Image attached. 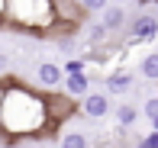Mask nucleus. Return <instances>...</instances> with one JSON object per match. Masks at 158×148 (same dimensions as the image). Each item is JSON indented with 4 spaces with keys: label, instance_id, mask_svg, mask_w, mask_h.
<instances>
[{
    "label": "nucleus",
    "instance_id": "obj_1",
    "mask_svg": "<svg viewBox=\"0 0 158 148\" xmlns=\"http://www.w3.org/2000/svg\"><path fill=\"white\" fill-rule=\"evenodd\" d=\"M48 126L45 94L26 87V84H3V110H0V132L6 138L42 135Z\"/></svg>",
    "mask_w": 158,
    "mask_h": 148
},
{
    "label": "nucleus",
    "instance_id": "obj_2",
    "mask_svg": "<svg viewBox=\"0 0 158 148\" xmlns=\"http://www.w3.org/2000/svg\"><path fill=\"white\" fill-rule=\"evenodd\" d=\"M6 23L45 32L48 26H55V6L52 0H6Z\"/></svg>",
    "mask_w": 158,
    "mask_h": 148
},
{
    "label": "nucleus",
    "instance_id": "obj_3",
    "mask_svg": "<svg viewBox=\"0 0 158 148\" xmlns=\"http://www.w3.org/2000/svg\"><path fill=\"white\" fill-rule=\"evenodd\" d=\"M45 106H48V126H61L64 119L71 116V113H74L77 106H74V97L71 94H55V90H45Z\"/></svg>",
    "mask_w": 158,
    "mask_h": 148
},
{
    "label": "nucleus",
    "instance_id": "obj_4",
    "mask_svg": "<svg viewBox=\"0 0 158 148\" xmlns=\"http://www.w3.org/2000/svg\"><path fill=\"white\" fill-rule=\"evenodd\" d=\"M52 6H55V23L68 26V29L81 26L84 16H87V10H84L81 0H52Z\"/></svg>",
    "mask_w": 158,
    "mask_h": 148
},
{
    "label": "nucleus",
    "instance_id": "obj_5",
    "mask_svg": "<svg viewBox=\"0 0 158 148\" xmlns=\"http://www.w3.org/2000/svg\"><path fill=\"white\" fill-rule=\"evenodd\" d=\"M158 39V19L152 16V13H139V16L129 23V42H152Z\"/></svg>",
    "mask_w": 158,
    "mask_h": 148
},
{
    "label": "nucleus",
    "instance_id": "obj_6",
    "mask_svg": "<svg viewBox=\"0 0 158 148\" xmlns=\"http://www.w3.org/2000/svg\"><path fill=\"white\" fill-rule=\"evenodd\" d=\"M81 113L87 119H103V116H110V97L106 94H100V90H87V94L81 97Z\"/></svg>",
    "mask_w": 158,
    "mask_h": 148
},
{
    "label": "nucleus",
    "instance_id": "obj_7",
    "mask_svg": "<svg viewBox=\"0 0 158 148\" xmlns=\"http://www.w3.org/2000/svg\"><path fill=\"white\" fill-rule=\"evenodd\" d=\"M35 81H39L45 90H55V87H61L64 71H61L58 61H39V65H35Z\"/></svg>",
    "mask_w": 158,
    "mask_h": 148
},
{
    "label": "nucleus",
    "instance_id": "obj_8",
    "mask_svg": "<svg viewBox=\"0 0 158 148\" xmlns=\"http://www.w3.org/2000/svg\"><path fill=\"white\" fill-rule=\"evenodd\" d=\"M61 90L64 94H71L77 100V97H84L90 90V74L87 71H74V74H64V81H61Z\"/></svg>",
    "mask_w": 158,
    "mask_h": 148
},
{
    "label": "nucleus",
    "instance_id": "obj_9",
    "mask_svg": "<svg viewBox=\"0 0 158 148\" xmlns=\"http://www.w3.org/2000/svg\"><path fill=\"white\" fill-rule=\"evenodd\" d=\"M100 13H103V16H100V23H103L110 32H119V29L126 26V10H123V6H116V3H106Z\"/></svg>",
    "mask_w": 158,
    "mask_h": 148
},
{
    "label": "nucleus",
    "instance_id": "obj_10",
    "mask_svg": "<svg viewBox=\"0 0 158 148\" xmlns=\"http://www.w3.org/2000/svg\"><path fill=\"white\" fill-rule=\"evenodd\" d=\"M132 81H135V74L132 71H113V74H106V90L110 94H126L129 87H132Z\"/></svg>",
    "mask_w": 158,
    "mask_h": 148
},
{
    "label": "nucleus",
    "instance_id": "obj_11",
    "mask_svg": "<svg viewBox=\"0 0 158 148\" xmlns=\"http://www.w3.org/2000/svg\"><path fill=\"white\" fill-rule=\"evenodd\" d=\"M113 116H116V126H119V129H129V126L139 122V110H135L132 103H119V106L113 110Z\"/></svg>",
    "mask_w": 158,
    "mask_h": 148
},
{
    "label": "nucleus",
    "instance_id": "obj_12",
    "mask_svg": "<svg viewBox=\"0 0 158 148\" xmlns=\"http://www.w3.org/2000/svg\"><path fill=\"white\" fill-rule=\"evenodd\" d=\"M139 74L145 77V81H155L158 84V52H148L139 58Z\"/></svg>",
    "mask_w": 158,
    "mask_h": 148
},
{
    "label": "nucleus",
    "instance_id": "obj_13",
    "mask_svg": "<svg viewBox=\"0 0 158 148\" xmlns=\"http://www.w3.org/2000/svg\"><path fill=\"white\" fill-rule=\"evenodd\" d=\"M58 145H61V148H87L90 138L84 135V132H64V135L58 138Z\"/></svg>",
    "mask_w": 158,
    "mask_h": 148
},
{
    "label": "nucleus",
    "instance_id": "obj_14",
    "mask_svg": "<svg viewBox=\"0 0 158 148\" xmlns=\"http://www.w3.org/2000/svg\"><path fill=\"white\" fill-rule=\"evenodd\" d=\"M87 39L94 42V45H100V42L110 39V29H106L103 23H94V26H87Z\"/></svg>",
    "mask_w": 158,
    "mask_h": 148
},
{
    "label": "nucleus",
    "instance_id": "obj_15",
    "mask_svg": "<svg viewBox=\"0 0 158 148\" xmlns=\"http://www.w3.org/2000/svg\"><path fill=\"white\" fill-rule=\"evenodd\" d=\"M142 116H145V119H155L158 116V97H148V100L142 103Z\"/></svg>",
    "mask_w": 158,
    "mask_h": 148
},
{
    "label": "nucleus",
    "instance_id": "obj_16",
    "mask_svg": "<svg viewBox=\"0 0 158 148\" xmlns=\"http://www.w3.org/2000/svg\"><path fill=\"white\" fill-rule=\"evenodd\" d=\"M61 71H64V74H74V71H84V58H68V61H64V65H61Z\"/></svg>",
    "mask_w": 158,
    "mask_h": 148
},
{
    "label": "nucleus",
    "instance_id": "obj_17",
    "mask_svg": "<svg viewBox=\"0 0 158 148\" xmlns=\"http://www.w3.org/2000/svg\"><path fill=\"white\" fill-rule=\"evenodd\" d=\"M139 145H142V148H158V129H152V132H148V135L139 142Z\"/></svg>",
    "mask_w": 158,
    "mask_h": 148
},
{
    "label": "nucleus",
    "instance_id": "obj_18",
    "mask_svg": "<svg viewBox=\"0 0 158 148\" xmlns=\"http://www.w3.org/2000/svg\"><path fill=\"white\" fill-rule=\"evenodd\" d=\"M81 3H84V10H103V6H106V0H81Z\"/></svg>",
    "mask_w": 158,
    "mask_h": 148
},
{
    "label": "nucleus",
    "instance_id": "obj_19",
    "mask_svg": "<svg viewBox=\"0 0 158 148\" xmlns=\"http://www.w3.org/2000/svg\"><path fill=\"white\" fill-rule=\"evenodd\" d=\"M58 48H61V52H74V39H71V36H61L58 39Z\"/></svg>",
    "mask_w": 158,
    "mask_h": 148
},
{
    "label": "nucleus",
    "instance_id": "obj_20",
    "mask_svg": "<svg viewBox=\"0 0 158 148\" xmlns=\"http://www.w3.org/2000/svg\"><path fill=\"white\" fill-rule=\"evenodd\" d=\"M6 74H10V58L0 52V77H6Z\"/></svg>",
    "mask_w": 158,
    "mask_h": 148
},
{
    "label": "nucleus",
    "instance_id": "obj_21",
    "mask_svg": "<svg viewBox=\"0 0 158 148\" xmlns=\"http://www.w3.org/2000/svg\"><path fill=\"white\" fill-rule=\"evenodd\" d=\"M0 23H6V0H0Z\"/></svg>",
    "mask_w": 158,
    "mask_h": 148
},
{
    "label": "nucleus",
    "instance_id": "obj_22",
    "mask_svg": "<svg viewBox=\"0 0 158 148\" xmlns=\"http://www.w3.org/2000/svg\"><path fill=\"white\" fill-rule=\"evenodd\" d=\"M148 122H152V129H158V116H155V119H148Z\"/></svg>",
    "mask_w": 158,
    "mask_h": 148
},
{
    "label": "nucleus",
    "instance_id": "obj_23",
    "mask_svg": "<svg viewBox=\"0 0 158 148\" xmlns=\"http://www.w3.org/2000/svg\"><path fill=\"white\" fill-rule=\"evenodd\" d=\"M0 110H3V87H0Z\"/></svg>",
    "mask_w": 158,
    "mask_h": 148
}]
</instances>
